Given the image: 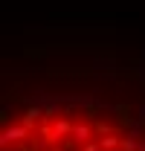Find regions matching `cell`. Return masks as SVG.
<instances>
[{"label": "cell", "mask_w": 145, "mask_h": 151, "mask_svg": "<svg viewBox=\"0 0 145 151\" xmlns=\"http://www.w3.org/2000/svg\"><path fill=\"white\" fill-rule=\"evenodd\" d=\"M3 151H145V125L102 105L26 108L3 131Z\"/></svg>", "instance_id": "1"}]
</instances>
